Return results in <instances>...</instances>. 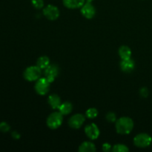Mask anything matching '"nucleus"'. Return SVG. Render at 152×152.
<instances>
[{
    "mask_svg": "<svg viewBox=\"0 0 152 152\" xmlns=\"http://www.w3.org/2000/svg\"><path fill=\"white\" fill-rule=\"evenodd\" d=\"M115 128L120 134H129L134 129V122L130 117H120L115 122Z\"/></svg>",
    "mask_w": 152,
    "mask_h": 152,
    "instance_id": "f257e3e1",
    "label": "nucleus"
},
{
    "mask_svg": "<svg viewBox=\"0 0 152 152\" xmlns=\"http://www.w3.org/2000/svg\"><path fill=\"white\" fill-rule=\"evenodd\" d=\"M42 74V69L37 65H32L28 67L24 71V78L29 82L37 81L40 78Z\"/></svg>",
    "mask_w": 152,
    "mask_h": 152,
    "instance_id": "f03ea898",
    "label": "nucleus"
},
{
    "mask_svg": "<svg viewBox=\"0 0 152 152\" xmlns=\"http://www.w3.org/2000/svg\"><path fill=\"white\" fill-rule=\"evenodd\" d=\"M63 121L62 114L59 111H55L50 114L47 119V126L49 129H58L62 125Z\"/></svg>",
    "mask_w": 152,
    "mask_h": 152,
    "instance_id": "7ed1b4c3",
    "label": "nucleus"
},
{
    "mask_svg": "<svg viewBox=\"0 0 152 152\" xmlns=\"http://www.w3.org/2000/svg\"><path fill=\"white\" fill-rule=\"evenodd\" d=\"M50 83L46 77H40L36 82L34 88H35L36 92L39 95L44 96L48 93L49 90H50Z\"/></svg>",
    "mask_w": 152,
    "mask_h": 152,
    "instance_id": "20e7f679",
    "label": "nucleus"
},
{
    "mask_svg": "<svg viewBox=\"0 0 152 152\" xmlns=\"http://www.w3.org/2000/svg\"><path fill=\"white\" fill-rule=\"evenodd\" d=\"M152 142V138L149 134L141 133L134 138V144L138 148H147Z\"/></svg>",
    "mask_w": 152,
    "mask_h": 152,
    "instance_id": "39448f33",
    "label": "nucleus"
},
{
    "mask_svg": "<svg viewBox=\"0 0 152 152\" xmlns=\"http://www.w3.org/2000/svg\"><path fill=\"white\" fill-rule=\"evenodd\" d=\"M43 14L49 20H56L59 16V8L53 4H48L43 9Z\"/></svg>",
    "mask_w": 152,
    "mask_h": 152,
    "instance_id": "423d86ee",
    "label": "nucleus"
},
{
    "mask_svg": "<svg viewBox=\"0 0 152 152\" xmlns=\"http://www.w3.org/2000/svg\"><path fill=\"white\" fill-rule=\"evenodd\" d=\"M80 11L84 17L88 19L94 17L96 14V9L91 1H86V2L82 6Z\"/></svg>",
    "mask_w": 152,
    "mask_h": 152,
    "instance_id": "0eeeda50",
    "label": "nucleus"
},
{
    "mask_svg": "<svg viewBox=\"0 0 152 152\" xmlns=\"http://www.w3.org/2000/svg\"><path fill=\"white\" fill-rule=\"evenodd\" d=\"M86 117L83 114H77L71 117L68 120V125L74 129H79L84 123Z\"/></svg>",
    "mask_w": 152,
    "mask_h": 152,
    "instance_id": "6e6552de",
    "label": "nucleus"
},
{
    "mask_svg": "<svg viewBox=\"0 0 152 152\" xmlns=\"http://www.w3.org/2000/svg\"><path fill=\"white\" fill-rule=\"evenodd\" d=\"M45 77L48 79L50 83H53L59 74V68L56 65H49L45 69Z\"/></svg>",
    "mask_w": 152,
    "mask_h": 152,
    "instance_id": "1a4fd4ad",
    "label": "nucleus"
},
{
    "mask_svg": "<svg viewBox=\"0 0 152 152\" xmlns=\"http://www.w3.org/2000/svg\"><path fill=\"white\" fill-rule=\"evenodd\" d=\"M85 133L86 136L91 140H96L99 136V129L98 126L94 123H91V124L86 126L85 129Z\"/></svg>",
    "mask_w": 152,
    "mask_h": 152,
    "instance_id": "9d476101",
    "label": "nucleus"
},
{
    "mask_svg": "<svg viewBox=\"0 0 152 152\" xmlns=\"http://www.w3.org/2000/svg\"><path fill=\"white\" fill-rule=\"evenodd\" d=\"M135 62L131 58L126 59H122L120 62V68L126 73H130L134 69Z\"/></svg>",
    "mask_w": 152,
    "mask_h": 152,
    "instance_id": "9b49d317",
    "label": "nucleus"
},
{
    "mask_svg": "<svg viewBox=\"0 0 152 152\" xmlns=\"http://www.w3.org/2000/svg\"><path fill=\"white\" fill-rule=\"evenodd\" d=\"M85 3L86 0H63L64 6L69 9L81 8Z\"/></svg>",
    "mask_w": 152,
    "mask_h": 152,
    "instance_id": "f8f14e48",
    "label": "nucleus"
},
{
    "mask_svg": "<svg viewBox=\"0 0 152 152\" xmlns=\"http://www.w3.org/2000/svg\"><path fill=\"white\" fill-rule=\"evenodd\" d=\"M48 104L53 109H59V106L62 103L60 97L57 94H50L48 96Z\"/></svg>",
    "mask_w": 152,
    "mask_h": 152,
    "instance_id": "ddd939ff",
    "label": "nucleus"
},
{
    "mask_svg": "<svg viewBox=\"0 0 152 152\" xmlns=\"http://www.w3.org/2000/svg\"><path fill=\"white\" fill-rule=\"evenodd\" d=\"M79 151L80 152H94L96 151V146L91 142H83L79 146Z\"/></svg>",
    "mask_w": 152,
    "mask_h": 152,
    "instance_id": "4468645a",
    "label": "nucleus"
},
{
    "mask_svg": "<svg viewBox=\"0 0 152 152\" xmlns=\"http://www.w3.org/2000/svg\"><path fill=\"white\" fill-rule=\"evenodd\" d=\"M118 53L122 59H129L132 56V50L130 48L126 45H122L119 48Z\"/></svg>",
    "mask_w": 152,
    "mask_h": 152,
    "instance_id": "2eb2a0df",
    "label": "nucleus"
},
{
    "mask_svg": "<svg viewBox=\"0 0 152 152\" xmlns=\"http://www.w3.org/2000/svg\"><path fill=\"white\" fill-rule=\"evenodd\" d=\"M73 105L70 102H65L61 103L59 108V111L62 115H68L72 111Z\"/></svg>",
    "mask_w": 152,
    "mask_h": 152,
    "instance_id": "dca6fc26",
    "label": "nucleus"
},
{
    "mask_svg": "<svg viewBox=\"0 0 152 152\" xmlns=\"http://www.w3.org/2000/svg\"><path fill=\"white\" fill-rule=\"evenodd\" d=\"M50 65V59L47 56H42L37 59V65L41 69H45Z\"/></svg>",
    "mask_w": 152,
    "mask_h": 152,
    "instance_id": "f3484780",
    "label": "nucleus"
},
{
    "mask_svg": "<svg viewBox=\"0 0 152 152\" xmlns=\"http://www.w3.org/2000/svg\"><path fill=\"white\" fill-rule=\"evenodd\" d=\"M129 151V148L123 144H116L112 148V151L114 152H128Z\"/></svg>",
    "mask_w": 152,
    "mask_h": 152,
    "instance_id": "a211bd4d",
    "label": "nucleus"
},
{
    "mask_svg": "<svg viewBox=\"0 0 152 152\" xmlns=\"http://www.w3.org/2000/svg\"><path fill=\"white\" fill-rule=\"evenodd\" d=\"M86 117L88 119H94L97 117L98 111L95 108H91L86 111Z\"/></svg>",
    "mask_w": 152,
    "mask_h": 152,
    "instance_id": "6ab92c4d",
    "label": "nucleus"
},
{
    "mask_svg": "<svg viewBox=\"0 0 152 152\" xmlns=\"http://www.w3.org/2000/svg\"><path fill=\"white\" fill-rule=\"evenodd\" d=\"M31 3L34 7L36 9H41L44 7V1L43 0H31Z\"/></svg>",
    "mask_w": 152,
    "mask_h": 152,
    "instance_id": "aec40b11",
    "label": "nucleus"
},
{
    "mask_svg": "<svg viewBox=\"0 0 152 152\" xmlns=\"http://www.w3.org/2000/svg\"><path fill=\"white\" fill-rule=\"evenodd\" d=\"M106 120H108L109 123H115L117 121V117H116V114L114 112H108L106 114Z\"/></svg>",
    "mask_w": 152,
    "mask_h": 152,
    "instance_id": "412c9836",
    "label": "nucleus"
},
{
    "mask_svg": "<svg viewBox=\"0 0 152 152\" xmlns=\"http://www.w3.org/2000/svg\"><path fill=\"white\" fill-rule=\"evenodd\" d=\"M10 127L6 122H1L0 123V131L1 132H7L10 130Z\"/></svg>",
    "mask_w": 152,
    "mask_h": 152,
    "instance_id": "4be33fe9",
    "label": "nucleus"
},
{
    "mask_svg": "<svg viewBox=\"0 0 152 152\" xmlns=\"http://www.w3.org/2000/svg\"><path fill=\"white\" fill-rule=\"evenodd\" d=\"M102 150L105 152H108L111 151V150H112V148H111V145H110L109 143H108V142H105V143H104L103 145H102Z\"/></svg>",
    "mask_w": 152,
    "mask_h": 152,
    "instance_id": "5701e85b",
    "label": "nucleus"
},
{
    "mask_svg": "<svg viewBox=\"0 0 152 152\" xmlns=\"http://www.w3.org/2000/svg\"><path fill=\"white\" fill-rule=\"evenodd\" d=\"M140 95L143 97H146L148 95V91L146 88H142L140 89Z\"/></svg>",
    "mask_w": 152,
    "mask_h": 152,
    "instance_id": "b1692460",
    "label": "nucleus"
},
{
    "mask_svg": "<svg viewBox=\"0 0 152 152\" xmlns=\"http://www.w3.org/2000/svg\"><path fill=\"white\" fill-rule=\"evenodd\" d=\"M12 137H13L14 139H19V138H20V134H19L17 132H13V133H12Z\"/></svg>",
    "mask_w": 152,
    "mask_h": 152,
    "instance_id": "393cba45",
    "label": "nucleus"
},
{
    "mask_svg": "<svg viewBox=\"0 0 152 152\" xmlns=\"http://www.w3.org/2000/svg\"><path fill=\"white\" fill-rule=\"evenodd\" d=\"M86 1H91H91H94V0H86Z\"/></svg>",
    "mask_w": 152,
    "mask_h": 152,
    "instance_id": "a878e982",
    "label": "nucleus"
}]
</instances>
